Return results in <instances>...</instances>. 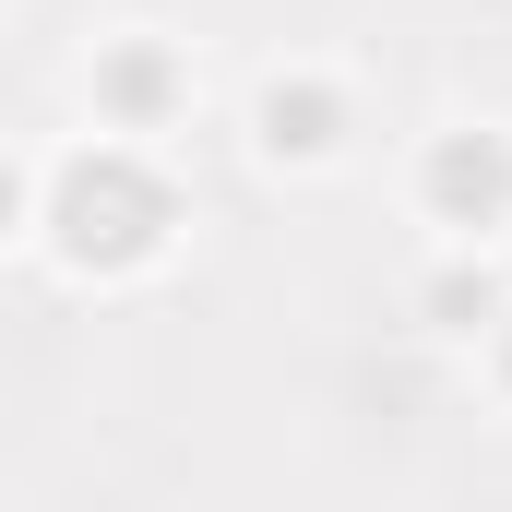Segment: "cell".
Returning a JSON list of instances; mask_svg holds the SVG:
<instances>
[{
    "label": "cell",
    "mask_w": 512,
    "mask_h": 512,
    "mask_svg": "<svg viewBox=\"0 0 512 512\" xmlns=\"http://www.w3.org/2000/svg\"><path fill=\"white\" fill-rule=\"evenodd\" d=\"M262 120H274V143H298V155H310V143H334V131H322V96H298V108H286V96H274V108H262Z\"/></svg>",
    "instance_id": "obj_3"
},
{
    "label": "cell",
    "mask_w": 512,
    "mask_h": 512,
    "mask_svg": "<svg viewBox=\"0 0 512 512\" xmlns=\"http://www.w3.org/2000/svg\"><path fill=\"white\" fill-rule=\"evenodd\" d=\"M0 215H12V179H0Z\"/></svg>",
    "instance_id": "obj_4"
},
{
    "label": "cell",
    "mask_w": 512,
    "mask_h": 512,
    "mask_svg": "<svg viewBox=\"0 0 512 512\" xmlns=\"http://www.w3.org/2000/svg\"><path fill=\"white\" fill-rule=\"evenodd\" d=\"M441 203H501V155L489 143H453L441 155Z\"/></svg>",
    "instance_id": "obj_2"
},
{
    "label": "cell",
    "mask_w": 512,
    "mask_h": 512,
    "mask_svg": "<svg viewBox=\"0 0 512 512\" xmlns=\"http://www.w3.org/2000/svg\"><path fill=\"white\" fill-rule=\"evenodd\" d=\"M60 215H72V251H84V262H96V251L120 262V251L155 239V191H143L131 167H84V179L60 191Z\"/></svg>",
    "instance_id": "obj_1"
}]
</instances>
